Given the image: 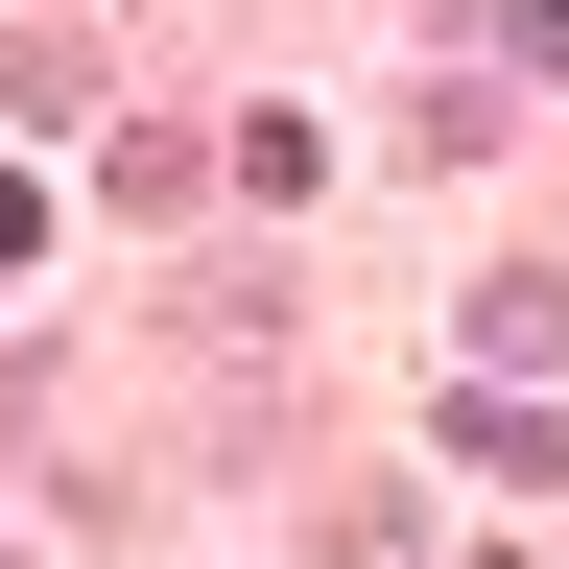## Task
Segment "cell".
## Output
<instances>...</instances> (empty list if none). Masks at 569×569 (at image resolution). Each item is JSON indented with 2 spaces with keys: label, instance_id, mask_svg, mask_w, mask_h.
Returning a JSON list of instances; mask_svg holds the SVG:
<instances>
[{
  "label": "cell",
  "instance_id": "cell-1",
  "mask_svg": "<svg viewBox=\"0 0 569 569\" xmlns=\"http://www.w3.org/2000/svg\"><path fill=\"white\" fill-rule=\"evenodd\" d=\"M451 475H498V498H546V475H569V427H546V403H451Z\"/></svg>",
  "mask_w": 569,
  "mask_h": 569
},
{
  "label": "cell",
  "instance_id": "cell-2",
  "mask_svg": "<svg viewBox=\"0 0 569 569\" xmlns=\"http://www.w3.org/2000/svg\"><path fill=\"white\" fill-rule=\"evenodd\" d=\"M475 356H498V380H546V356H569V284H475Z\"/></svg>",
  "mask_w": 569,
  "mask_h": 569
},
{
  "label": "cell",
  "instance_id": "cell-3",
  "mask_svg": "<svg viewBox=\"0 0 569 569\" xmlns=\"http://www.w3.org/2000/svg\"><path fill=\"white\" fill-rule=\"evenodd\" d=\"M24 238H48V190H24V167H0V261H24Z\"/></svg>",
  "mask_w": 569,
  "mask_h": 569
},
{
  "label": "cell",
  "instance_id": "cell-4",
  "mask_svg": "<svg viewBox=\"0 0 569 569\" xmlns=\"http://www.w3.org/2000/svg\"><path fill=\"white\" fill-rule=\"evenodd\" d=\"M475 569H498V546H475Z\"/></svg>",
  "mask_w": 569,
  "mask_h": 569
}]
</instances>
